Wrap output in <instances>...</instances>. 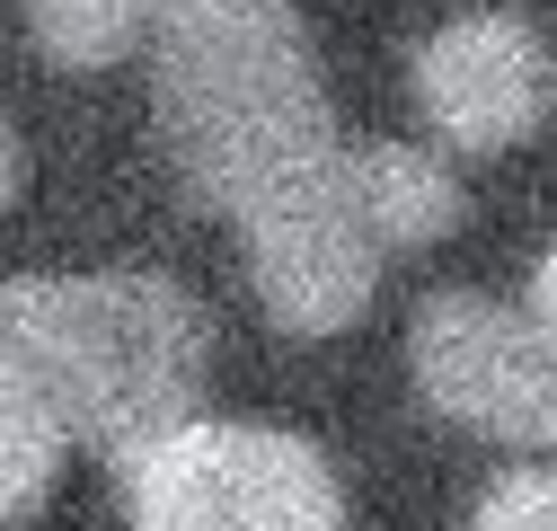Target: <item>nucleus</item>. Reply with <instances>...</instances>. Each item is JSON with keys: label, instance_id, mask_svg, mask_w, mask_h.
<instances>
[{"label": "nucleus", "instance_id": "f257e3e1", "mask_svg": "<svg viewBox=\"0 0 557 531\" xmlns=\"http://www.w3.org/2000/svg\"><path fill=\"white\" fill-rule=\"evenodd\" d=\"M160 133L213 213H257L345 151L293 0H160Z\"/></svg>", "mask_w": 557, "mask_h": 531}, {"label": "nucleus", "instance_id": "f03ea898", "mask_svg": "<svg viewBox=\"0 0 557 531\" xmlns=\"http://www.w3.org/2000/svg\"><path fill=\"white\" fill-rule=\"evenodd\" d=\"M0 346L81 443L124 460L203 408L213 319L169 275H18L0 284Z\"/></svg>", "mask_w": 557, "mask_h": 531}, {"label": "nucleus", "instance_id": "7ed1b4c3", "mask_svg": "<svg viewBox=\"0 0 557 531\" xmlns=\"http://www.w3.org/2000/svg\"><path fill=\"white\" fill-rule=\"evenodd\" d=\"M133 531H345L336 470L284 425L186 417L124 452Z\"/></svg>", "mask_w": 557, "mask_h": 531}, {"label": "nucleus", "instance_id": "20e7f679", "mask_svg": "<svg viewBox=\"0 0 557 531\" xmlns=\"http://www.w3.org/2000/svg\"><path fill=\"white\" fill-rule=\"evenodd\" d=\"M407 363L434 417L557 452V337H540L522 310L486 293H434L407 328Z\"/></svg>", "mask_w": 557, "mask_h": 531}, {"label": "nucleus", "instance_id": "39448f33", "mask_svg": "<svg viewBox=\"0 0 557 531\" xmlns=\"http://www.w3.org/2000/svg\"><path fill=\"white\" fill-rule=\"evenodd\" d=\"M239 239H248V275H257L265 319L293 328V337L355 328L372 284H381V239H372V222L355 205L345 151L327 169H310L301 186L265 195L257 213H239Z\"/></svg>", "mask_w": 557, "mask_h": 531}, {"label": "nucleus", "instance_id": "423d86ee", "mask_svg": "<svg viewBox=\"0 0 557 531\" xmlns=\"http://www.w3.org/2000/svg\"><path fill=\"white\" fill-rule=\"evenodd\" d=\"M416 107L451 151H513L548 115V45L513 10H469L416 53Z\"/></svg>", "mask_w": 557, "mask_h": 531}, {"label": "nucleus", "instance_id": "0eeeda50", "mask_svg": "<svg viewBox=\"0 0 557 531\" xmlns=\"http://www.w3.org/2000/svg\"><path fill=\"white\" fill-rule=\"evenodd\" d=\"M345 177H355V205H363L381 257H389V248H434V239L460 231V186H451V169L425 160V151H407V143H363V151L345 143Z\"/></svg>", "mask_w": 557, "mask_h": 531}, {"label": "nucleus", "instance_id": "6e6552de", "mask_svg": "<svg viewBox=\"0 0 557 531\" xmlns=\"http://www.w3.org/2000/svg\"><path fill=\"white\" fill-rule=\"evenodd\" d=\"M62 452H72V425L53 417V398L36 390V372L0 346V522L36 514L62 479Z\"/></svg>", "mask_w": 557, "mask_h": 531}, {"label": "nucleus", "instance_id": "1a4fd4ad", "mask_svg": "<svg viewBox=\"0 0 557 531\" xmlns=\"http://www.w3.org/2000/svg\"><path fill=\"white\" fill-rule=\"evenodd\" d=\"M160 0H27V36L62 72H107L133 45H151Z\"/></svg>", "mask_w": 557, "mask_h": 531}, {"label": "nucleus", "instance_id": "9d476101", "mask_svg": "<svg viewBox=\"0 0 557 531\" xmlns=\"http://www.w3.org/2000/svg\"><path fill=\"white\" fill-rule=\"evenodd\" d=\"M469 531H557V470H513V479H496Z\"/></svg>", "mask_w": 557, "mask_h": 531}, {"label": "nucleus", "instance_id": "9b49d317", "mask_svg": "<svg viewBox=\"0 0 557 531\" xmlns=\"http://www.w3.org/2000/svg\"><path fill=\"white\" fill-rule=\"evenodd\" d=\"M522 319L540 328V337H557V239H548V257H540V275H531V301H522Z\"/></svg>", "mask_w": 557, "mask_h": 531}, {"label": "nucleus", "instance_id": "f8f14e48", "mask_svg": "<svg viewBox=\"0 0 557 531\" xmlns=\"http://www.w3.org/2000/svg\"><path fill=\"white\" fill-rule=\"evenodd\" d=\"M18 195V143H10V124H0V205Z\"/></svg>", "mask_w": 557, "mask_h": 531}]
</instances>
